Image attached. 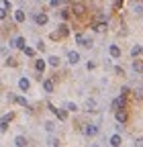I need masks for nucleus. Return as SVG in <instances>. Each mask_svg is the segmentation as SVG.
I'll return each mask as SVG.
<instances>
[{
	"label": "nucleus",
	"mask_w": 143,
	"mask_h": 147,
	"mask_svg": "<svg viewBox=\"0 0 143 147\" xmlns=\"http://www.w3.org/2000/svg\"><path fill=\"white\" fill-rule=\"evenodd\" d=\"M69 10H72V14H76V16H84L86 14V4L84 2H74L69 6Z\"/></svg>",
	"instance_id": "1"
},
{
	"label": "nucleus",
	"mask_w": 143,
	"mask_h": 147,
	"mask_svg": "<svg viewBox=\"0 0 143 147\" xmlns=\"http://www.w3.org/2000/svg\"><path fill=\"white\" fill-rule=\"evenodd\" d=\"M67 35H69V27H67L65 23H61V25L57 27V31L53 33L51 37H53V39H57V37H67Z\"/></svg>",
	"instance_id": "2"
},
{
	"label": "nucleus",
	"mask_w": 143,
	"mask_h": 147,
	"mask_svg": "<svg viewBox=\"0 0 143 147\" xmlns=\"http://www.w3.org/2000/svg\"><path fill=\"white\" fill-rule=\"evenodd\" d=\"M125 102H127V98H125V96H119V98H115V100H113L111 108L115 110V113H117V110H123V108H125Z\"/></svg>",
	"instance_id": "3"
},
{
	"label": "nucleus",
	"mask_w": 143,
	"mask_h": 147,
	"mask_svg": "<svg viewBox=\"0 0 143 147\" xmlns=\"http://www.w3.org/2000/svg\"><path fill=\"white\" fill-rule=\"evenodd\" d=\"M49 110H51V113H53V115H55V117H57L59 121H65V119H67V113H65V110H63V108H55V106H53V104H49Z\"/></svg>",
	"instance_id": "4"
},
{
	"label": "nucleus",
	"mask_w": 143,
	"mask_h": 147,
	"mask_svg": "<svg viewBox=\"0 0 143 147\" xmlns=\"http://www.w3.org/2000/svg\"><path fill=\"white\" fill-rule=\"evenodd\" d=\"M96 133H98V125H94V123H88V125L84 127V135L92 137V135H96Z\"/></svg>",
	"instance_id": "5"
},
{
	"label": "nucleus",
	"mask_w": 143,
	"mask_h": 147,
	"mask_svg": "<svg viewBox=\"0 0 143 147\" xmlns=\"http://www.w3.org/2000/svg\"><path fill=\"white\" fill-rule=\"evenodd\" d=\"M67 61H69L72 65H76V63L80 61V53H78V51H67Z\"/></svg>",
	"instance_id": "6"
},
{
	"label": "nucleus",
	"mask_w": 143,
	"mask_h": 147,
	"mask_svg": "<svg viewBox=\"0 0 143 147\" xmlns=\"http://www.w3.org/2000/svg\"><path fill=\"white\" fill-rule=\"evenodd\" d=\"M115 119H117L119 125H125V123H127V113H125V110H117V113H115Z\"/></svg>",
	"instance_id": "7"
},
{
	"label": "nucleus",
	"mask_w": 143,
	"mask_h": 147,
	"mask_svg": "<svg viewBox=\"0 0 143 147\" xmlns=\"http://www.w3.org/2000/svg\"><path fill=\"white\" fill-rule=\"evenodd\" d=\"M45 59H37V61H35V71H37L39 74V76H43V71H45Z\"/></svg>",
	"instance_id": "8"
},
{
	"label": "nucleus",
	"mask_w": 143,
	"mask_h": 147,
	"mask_svg": "<svg viewBox=\"0 0 143 147\" xmlns=\"http://www.w3.org/2000/svg\"><path fill=\"white\" fill-rule=\"evenodd\" d=\"M109 53H111V57H115V59H119L121 55H123V53H121V47H119V45H111V47H109Z\"/></svg>",
	"instance_id": "9"
},
{
	"label": "nucleus",
	"mask_w": 143,
	"mask_h": 147,
	"mask_svg": "<svg viewBox=\"0 0 143 147\" xmlns=\"http://www.w3.org/2000/svg\"><path fill=\"white\" fill-rule=\"evenodd\" d=\"M14 47H16V49H21V51H25V49H27L25 37H16V39H14Z\"/></svg>",
	"instance_id": "10"
},
{
	"label": "nucleus",
	"mask_w": 143,
	"mask_h": 147,
	"mask_svg": "<svg viewBox=\"0 0 143 147\" xmlns=\"http://www.w3.org/2000/svg\"><path fill=\"white\" fill-rule=\"evenodd\" d=\"M47 21H49V18H47L45 12H39L37 16H35V23H37V25H47Z\"/></svg>",
	"instance_id": "11"
},
{
	"label": "nucleus",
	"mask_w": 143,
	"mask_h": 147,
	"mask_svg": "<svg viewBox=\"0 0 143 147\" xmlns=\"http://www.w3.org/2000/svg\"><path fill=\"white\" fill-rule=\"evenodd\" d=\"M53 88H55V86H53V80H43V90L47 92V94H51Z\"/></svg>",
	"instance_id": "12"
},
{
	"label": "nucleus",
	"mask_w": 143,
	"mask_h": 147,
	"mask_svg": "<svg viewBox=\"0 0 143 147\" xmlns=\"http://www.w3.org/2000/svg\"><path fill=\"white\" fill-rule=\"evenodd\" d=\"M25 21V10H14V23H23Z\"/></svg>",
	"instance_id": "13"
},
{
	"label": "nucleus",
	"mask_w": 143,
	"mask_h": 147,
	"mask_svg": "<svg viewBox=\"0 0 143 147\" xmlns=\"http://www.w3.org/2000/svg\"><path fill=\"white\" fill-rule=\"evenodd\" d=\"M29 86H31V82H29L27 78H21V80H19V88H21L23 92H27V90H29Z\"/></svg>",
	"instance_id": "14"
},
{
	"label": "nucleus",
	"mask_w": 143,
	"mask_h": 147,
	"mask_svg": "<svg viewBox=\"0 0 143 147\" xmlns=\"http://www.w3.org/2000/svg\"><path fill=\"white\" fill-rule=\"evenodd\" d=\"M47 63L51 67H59V57H55V55H51V57H47Z\"/></svg>",
	"instance_id": "15"
},
{
	"label": "nucleus",
	"mask_w": 143,
	"mask_h": 147,
	"mask_svg": "<svg viewBox=\"0 0 143 147\" xmlns=\"http://www.w3.org/2000/svg\"><path fill=\"white\" fill-rule=\"evenodd\" d=\"M133 69H135L137 74H141V71H143V61H141V59H133Z\"/></svg>",
	"instance_id": "16"
},
{
	"label": "nucleus",
	"mask_w": 143,
	"mask_h": 147,
	"mask_svg": "<svg viewBox=\"0 0 143 147\" xmlns=\"http://www.w3.org/2000/svg\"><path fill=\"white\" fill-rule=\"evenodd\" d=\"M96 106H98V104H96L94 98H88V100H86V110H96Z\"/></svg>",
	"instance_id": "17"
},
{
	"label": "nucleus",
	"mask_w": 143,
	"mask_h": 147,
	"mask_svg": "<svg viewBox=\"0 0 143 147\" xmlns=\"http://www.w3.org/2000/svg\"><path fill=\"white\" fill-rule=\"evenodd\" d=\"M14 145H16V147H27V139H25L23 135H19V137L14 139Z\"/></svg>",
	"instance_id": "18"
},
{
	"label": "nucleus",
	"mask_w": 143,
	"mask_h": 147,
	"mask_svg": "<svg viewBox=\"0 0 143 147\" xmlns=\"http://www.w3.org/2000/svg\"><path fill=\"white\" fill-rule=\"evenodd\" d=\"M121 143H123V141H121V135H113V137H111V145H113V147H121Z\"/></svg>",
	"instance_id": "19"
},
{
	"label": "nucleus",
	"mask_w": 143,
	"mask_h": 147,
	"mask_svg": "<svg viewBox=\"0 0 143 147\" xmlns=\"http://www.w3.org/2000/svg\"><path fill=\"white\" fill-rule=\"evenodd\" d=\"M143 53V47L141 45H133V49H131V55L133 57H137V55H141Z\"/></svg>",
	"instance_id": "20"
},
{
	"label": "nucleus",
	"mask_w": 143,
	"mask_h": 147,
	"mask_svg": "<svg viewBox=\"0 0 143 147\" xmlns=\"http://www.w3.org/2000/svg\"><path fill=\"white\" fill-rule=\"evenodd\" d=\"M133 96H135L137 100H143V88H135V90H133Z\"/></svg>",
	"instance_id": "21"
},
{
	"label": "nucleus",
	"mask_w": 143,
	"mask_h": 147,
	"mask_svg": "<svg viewBox=\"0 0 143 147\" xmlns=\"http://www.w3.org/2000/svg\"><path fill=\"white\" fill-rule=\"evenodd\" d=\"M65 108L69 110V113H76V110H78V104H76V102H65Z\"/></svg>",
	"instance_id": "22"
},
{
	"label": "nucleus",
	"mask_w": 143,
	"mask_h": 147,
	"mask_svg": "<svg viewBox=\"0 0 143 147\" xmlns=\"http://www.w3.org/2000/svg\"><path fill=\"white\" fill-rule=\"evenodd\" d=\"M133 12H137V14H143V4L139 2V4H133Z\"/></svg>",
	"instance_id": "23"
},
{
	"label": "nucleus",
	"mask_w": 143,
	"mask_h": 147,
	"mask_svg": "<svg viewBox=\"0 0 143 147\" xmlns=\"http://www.w3.org/2000/svg\"><path fill=\"white\" fill-rule=\"evenodd\" d=\"M92 43H94L92 37H84V45H82V47H92Z\"/></svg>",
	"instance_id": "24"
},
{
	"label": "nucleus",
	"mask_w": 143,
	"mask_h": 147,
	"mask_svg": "<svg viewBox=\"0 0 143 147\" xmlns=\"http://www.w3.org/2000/svg\"><path fill=\"white\" fill-rule=\"evenodd\" d=\"M12 4H10V0H2V10H10Z\"/></svg>",
	"instance_id": "25"
},
{
	"label": "nucleus",
	"mask_w": 143,
	"mask_h": 147,
	"mask_svg": "<svg viewBox=\"0 0 143 147\" xmlns=\"http://www.w3.org/2000/svg\"><path fill=\"white\" fill-rule=\"evenodd\" d=\"M12 117H14L12 113H8V115H4V117H2V123H6V125H8V123L12 121Z\"/></svg>",
	"instance_id": "26"
},
{
	"label": "nucleus",
	"mask_w": 143,
	"mask_h": 147,
	"mask_svg": "<svg viewBox=\"0 0 143 147\" xmlns=\"http://www.w3.org/2000/svg\"><path fill=\"white\" fill-rule=\"evenodd\" d=\"M76 43L84 45V35H82V33H76Z\"/></svg>",
	"instance_id": "27"
},
{
	"label": "nucleus",
	"mask_w": 143,
	"mask_h": 147,
	"mask_svg": "<svg viewBox=\"0 0 143 147\" xmlns=\"http://www.w3.org/2000/svg\"><path fill=\"white\" fill-rule=\"evenodd\" d=\"M129 92H131V90H129V86H123V88H121V96H125V98H127V94H129Z\"/></svg>",
	"instance_id": "28"
},
{
	"label": "nucleus",
	"mask_w": 143,
	"mask_h": 147,
	"mask_svg": "<svg viewBox=\"0 0 143 147\" xmlns=\"http://www.w3.org/2000/svg\"><path fill=\"white\" fill-rule=\"evenodd\" d=\"M45 129H47V131H53V129H55V123L47 121V123H45Z\"/></svg>",
	"instance_id": "29"
},
{
	"label": "nucleus",
	"mask_w": 143,
	"mask_h": 147,
	"mask_svg": "<svg viewBox=\"0 0 143 147\" xmlns=\"http://www.w3.org/2000/svg\"><path fill=\"white\" fill-rule=\"evenodd\" d=\"M16 104H21V106H27V100H25L23 96H19V98H16Z\"/></svg>",
	"instance_id": "30"
},
{
	"label": "nucleus",
	"mask_w": 143,
	"mask_h": 147,
	"mask_svg": "<svg viewBox=\"0 0 143 147\" xmlns=\"http://www.w3.org/2000/svg\"><path fill=\"white\" fill-rule=\"evenodd\" d=\"M25 55H29V57H33V55H35V49L27 47V49H25Z\"/></svg>",
	"instance_id": "31"
},
{
	"label": "nucleus",
	"mask_w": 143,
	"mask_h": 147,
	"mask_svg": "<svg viewBox=\"0 0 143 147\" xmlns=\"http://www.w3.org/2000/svg\"><path fill=\"white\" fill-rule=\"evenodd\" d=\"M135 147H143V137H137L135 139Z\"/></svg>",
	"instance_id": "32"
},
{
	"label": "nucleus",
	"mask_w": 143,
	"mask_h": 147,
	"mask_svg": "<svg viewBox=\"0 0 143 147\" xmlns=\"http://www.w3.org/2000/svg\"><path fill=\"white\" fill-rule=\"evenodd\" d=\"M49 145H51V147H57L59 143H57V139H49Z\"/></svg>",
	"instance_id": "33"
},
{
	"label": "nucleus",
	"mask_w": 143,
	"mask_h": 147,
	"mask_svg": "<svg viewBox=\"0 0 143 147\" xmlns=\"http://www.w3.org/2000/svg\"><path fill=\"white\" fill-rule=\"evenodd\" d=\"M115 71H117V74H123V76H125V69H123L121 65H117V67H115Z\"/></svg>",
	"instance_id": "34"
},
{
	"label": "nucleus",
	"mask_w": 143,
	"mask_h": 147,
	"mask_svg": "<svg viewBox=\"0 0 143 147\" xmlns=\"http://www.w3.org/2000/svg\"><path fill=\"white\" fill-rule=\"evenodd\" d=\"M6 129H8V125H6V123L0 125V131H2V133H6Z\"/></svg>",
	"instance_id": "35"
},
{
	"label": "nucleus",
	"mask_w": 143,
	"mask_h": 147,
	"mask_svg": "<svg viewBox=\"0 0 143 147\" xmlns=\"http://www.w3.org/2000/svg\"><path fill=\"white\" fill-rule=\"evenodd\" d=\"M61 4V0H51V6H59Z\"/></svg>",
	"instance_id": "36"
},
{
	"label": "nucleus",
	"mask_w": 143,
	"mask_h": 147,
	"mask_svg": "<svg viewBox=\"0 0 143 147\" xmlns=\"http://www.w3.org/2000/svg\"><path fill=\"white\" fill-rule=\"evenodd\" d=\"M37 49H39V51H43V49H45V45H43V41H39V43H37Z\"/></svg>",
	"instance_id": "37"
},
{
	"label": "nucleus",
	"mask_w": 143,
	"mask_h": 147,
	"mask_svg": "<svg viewBox=\"0 0 143 147\" xmlns=\"http://www.w3.org/2000/svg\"><path fill=\"white\" fill-rule=\"evenodd\" d=\"M121 4H123V0H115V8H119Z\"/></svg>",
	"instance_id": "38"
}]
</instances>
